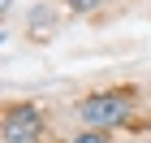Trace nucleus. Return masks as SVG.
<instances>
[{"label":"nucleus","mask_w":151,"mask_h":143,"mask_svg":"<svg viewBox=\"0 0 151 143\" xmlns=\"http://www.w3.org/2000/svg\"><path fill=\"white\" fill-rule=\"evenodd\" d=\"M60 4H65L69 13H78V17H91V13H99V9H104L108 0H60Z\"/></svg>","instance_id":"nucleus-5"},{"label":"nucleus","mask_w":151,"mask_h":143,"mask_svg":"<svg viewBox=\"0 0 151 143\" xmlns=\"http://www.w3.org/2000/svg\"><path fill=\"white\" fill-rule=\"evenodd\" d=\"M65 143H116V130H86V126H78Z\"/></svg>","instance_id":"nucleus-4"},{"label":"nucleus","mask_w":151,"mask_h":143,"mask_svg":"<svg viewBox=\"0 0 151 143\" xmlns=\"http://www.w3.org/2000/svg\"><path fill=\"white\" fill-rule=\"evenodd\" d=\"M60 26H65V4L43 0V4H30L26 9V39L30 44H52L60 35Z\"/></svg>","instance_id":"nucleus-3"},{"label":"nucleus","mask_w":151,"mask_h":143,"mask_svg":"<svg viewBox=\"0 0 151 143\" xmlns=\"http://www.w3.org/2000/svg\"><path fill=\"white\" fill-rule=\"evenodd\" d=\"M142 91L134 83H116V87H99V91L78 95L73 117L86 130H129L134 126V108H138Z\"/></svg>","instance_id":"nucleus-1"},{"label":"nucleus","mask_w":151,"mask_h":143,"mask_svg":"<svg viewBox=\"0 0 151 143\" xmlns=\"http://www.w3.org/2000/svg\"><path fill=\"white\" fill-rule=\"evenodd\" d=\"M0 139L4 143H56L52 139V117L35 100H4L0 113Z\"/></svg>","instance_id":"nucleus-2"}]
</instances>
